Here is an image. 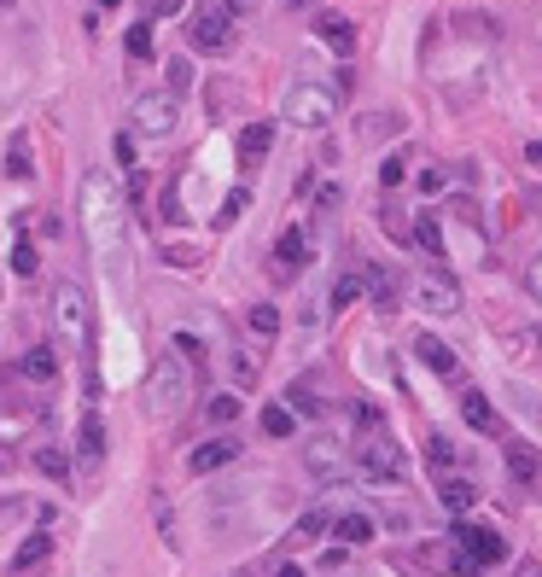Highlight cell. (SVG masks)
Returning a JSON list of instances; mask_svg holds the SVG:
<instances>
[{"mask_svg":"<svg viewBox=\"0 0 542 577\" xmlns=\"http://www.w3.org/2000/svg\"><path fill=\"white\" fill-rule=\"evenodd\" d=\"M76 222H82V239L88 251L123 269V228H129V210H123V193H117V175L111 170H88L82 175V199H76Z\"/></svg>","mask_w":542,"mask_h":577,"instance_id":"6da1fadb","label":"cell"},{"mask_svg":"<svg viewBox=\"0 0 542 577\" xmlns=\"http://www.w3.org/2000/svg\"><path fill=\"white\" fill-rule=\"evenodd\" d=\"M239 6L245 0H199L193 12H187V47L193 53H222L228 41H234V24H239Z\"/></svg>","mask_w":542,"mask_h":577,"instance_id":"7a4b0ae2","label":"cell"},{"mask_svg":"<svg viewBox=\"0 0 542 577\" xmlns=\"http://www.w3.org/2000/svg\"><path fill=\"white\" fill-rule=\"evenodd\" d=\"M187 391H193V379L181 368V356H158L152 368H146V414H158V420H170L175 408L187 403Z\"/></svg>","mask_w":542,"mask_h":577,"instance_id":"3957f363","label":"cell"},{"mask_svg":"<svg viewBox=\"0 0 542 577\" xmlns=\"http://www.w3.org/2000/svg\"><path fill=\"white\" fill-rule=\"evenodd\" d=\"M47 304H53V339L65 344V350H82L88 344V292L76 280H59Z\"/></svg>","mask_w":542,"mask_h":577,"instance_id":"277c9868","label":"cell"},{"mask_svg":"<svg viewBox=\"0 0 542 577\" xmlns=\"http://www.w3.org/2000/svg\"><path fill=\"white\" fill-rule=\"evenodd\" d=\"M286 123L292 129H327L333 117H339V94L333 88H321V82H298V88H286Z\"/></svg>","mask_w":542,"mask_h":577,"instance_id":"5b68a950","label":"cell"},{"mask_svg":"<svg viewBox=\"0 0 542 577\" xmlns=\"http://www.w3.org/2000/svg\"><path fill=\"white\" fill-rule=\"evenodd\" d=\"M356 467L368 478H385V484H397V478L408 473V461H403V443L397 438H385V432H373L362 449H356Z\"/></svg>","mask_w":542,"mask_h":577,"instance_id":"8992f818","label":"cell"},{"mask_svg":"<svg viewBox=\"0 0 542 577\" xmlns=\"http://www.w3.org/2000/svg\"><path fill=\"white\" fill-rule=\"evenodd\" d=\"M129 117H135V135H146V140H164V135L175 129V117H181V100H175L170 88H164V94H140Z\"/></svg>","mask_w":542,"mask_h":577,"instance_id":"52a82bcc","label":"cell"},{"mask_svg":"<svg viewBox=\"0 0 542 577\" xmlns=\"http://www.w3.org/2000/svg\"><path fill=\"white\" fill-rule=\"evenodd\" d=\"M455 543H461V554H467L473 566H502V560H508L502 531H490V525H461V531H455Z\"/></svg>","mask_w":542,"mask_h":577,"instance_id":"ba28073f","label":"cell"},{"mask_svg":"<svg viewBox=\"0 0 542 577\" xmlns=\"http://www.w3.org/2000/svg\"><path fill=\"white\" fill-rule=\"evenodd\" d=\"M414 304L426 309V315H438V321H449V315L461 309V286H455L449 274H426V280L414 286Z\"/></svg>","mask_w":542,"mask_h":577,"instance_id":"9c48e42d","label":"cell"},{"mask_svg":"<svg viewBox=\"0 0 542 577\" xmlns=\"http://www.w3.org/2000/svg\"><path fill=\"white\" fill-rule=\"evenodd\" d=\"M234 461H239V438H210L187 455V473L210 478V473H222V467H234Z\"/></svg>","mask_w":542,"mask_h":577,"instance_id":"30bf717a","label":"cell"},{"mask_svg":"<svg viewBox=\"0 0 542 577\" xmlns=\"http://www.w3.org/2000/svg\"><path fill=\"white\" fill-rule=\"evenodd\" d=\"M53 560V537L47 531H30L24 543L12 548V560H6V577H30V572H41Z\"/></svg>","mask_w":542,"mask_h":577,"instance_id":"8fae6325","label":"cell"},{"mask_svg":"<svg viewBox=\"0 0 542 577\" xmlns=\"http://www.w3.org/2000/svg\"><path fill=\"white\" fill-rule=\"evenodd\" d=\"M304 467H309V473H315V478H333V484H339V478L350 473V461H344V449H339V443H333V438L309 443V449H304Z\"/></svg>","mask_w":542,"mask_h":577,"instance_id":"7c38bea8","label":"cell"},{"mask_svg":"<svg viewBox=\"0 0 542 577\" xmlns=\"http://www.w3.org/2000/svg\"><path fill=\"white\" fill-rule=\"evenodd\" d=\"M76 455H82V467H100L105 461V420L88 408L82 414V426H76Z\"/></svg>","mask_w":542,"mask_h":577,"instance_id":"4fadbf2b","label":"cell"},{"mask_svg":"<svg viewBox=\"0 0 542 577\" xmlns=\"http://www.w3.org/2000/svg\"><path fill=\"white\" fill-rule=\"evenodd\" d=\"M309 263V239H304V228H286V234L274 239V269L280 274H298Z\"/></svg>","mask_w":542,"mask_h":577,"instance_id":"5bb4252c","label":"cell"},{"mask_svg":"<svg viewBox=\"0 0 542 577\" xmlns=\"http://www.w3.org/2000/svg\"><path fill=\"white\" fill-rule=\"evenodd\" d=\"M18 374L30 379V385H53V379H59V350H53V344H35V350H24Z\"/></svg>","mask_w":542,"mask_h":577,"instance_id":"9a60e30c","label":"cell"},{"mask_svg":"<svg viewBox=\"0 0 542 577\" xmlns=\"http://www.w3.org/2000/svg\"><path fill=\"white\" fill-rule=\"evenodd\" d=\"M461 420H467L473 432H484V438H496V432H502V420H496V408H490L484 391H467V397H461Z\"/></svg>","mask_w":542,"mask_h":577,"instance_id":"2e32d148","label":"cell"},{"mask_svg":"<svg viewBox=\"0 0 542 577\" xmlns=\"http://www.w3.org/2000/svg\"><path fill=\"white\" fill-rule=\"evenodd\" d=\"M414 356L432 368V374H443V379H455V350L443 339H432V333H414Z\"/></svg>","mask_w":542,"mask_h":577,"instance_id":"e0dca14e","label":"cell"},{"mask_svg":"<svg viewBox=\"0 0 542 577\" xmlns=\"http://www.w3.org/2000/svg\"><path fill=\"white\" fill-rule=\"evenodd\" d=\"M274 146V123H245L239 129V164H263Z\"/></svg>","mask_w":542,"mask_h":577,"instance_id":"ac0fdd59","label":"cell"},{"mask_svg":"<svg viewBox=\"0 0 542 577\" xmlns=\"http://www.w3.org/2000/svg\"><path fill=\"white\" fill-rule=\"evenodd\" d=\"M438 502H443L449 513H473V508H478V484H473V478H455V473H449V478L438 484Z\"/></svg>","mask_w":542,"mask_h":577,"instance_id":"d6986e66","label":"cell"},{"mask_svg":"<svg viewBox=\"0 0 542 577\" xmlns=\"http://www.w3.org/2000/svg\"><path fill=\"white\" fill-rule=\"evenodd\" d=\"M315 35H321L333 53H350V47H356V30H350V18H339V12H321V18H315Z\"/></svg>","mask_w":542,"mask_h":577,"instance_id":"ffe728a7","label":"cell"},{"mask_svg":"<svg viewBox=\"0 0 542 577\" xmlns=\"http://www.w3.org/2000/svg\"><path fill=\"white\" fill-rule=\"evenodd\" d=\"M414 239H420V251H426V257H449V239H443V222L438 216H432V210H420V222H414Z\"/></svg>","mask_w":542,"mask_h":577,"instance_id":"44dd1931","label":"cell"},{"mask_svg":"<svg viewBox=\"0 0 542 577\" xmlns=\"http://www.w3.org/2000/svg\"><path fill=\"white\" fill-rule=\"evenodd\" d=\"M333 537H339L344 548H362V543H373V519L368 513H339V519H333Z\"/></svg>","mask_w":542,"mask_h":577,"instance_id":"7402d4cb","label":"cell"},{"mask_svg":"<svg viewBox=\"0 0 542 577\" xmlns=\"http://www.w3.org/2000/svg\"><path fill=\"white\" fill-rule=\"evenodd\" d=\"M508 473L519 478V484H531V478H542V461L531 443H508Z\"/></svg>","mask_w":542,"mask_h":577,"instance_id":"603a6c76","label":"cell"},{"mask_svg":"<svg viewBox=\"0 0 542 577\" xmlns=\"http://www.w3.org/2000/svg\"><path fill=\"white\" fill-rule=\"evenodd\" d=\"M35 467L53 478V484H70V461H65V449H59V443H41V449H35Z\"/></svg>","mask_w":542,"mask_h":577,"instance_id":"cb8c5ba5","label":"cell"},{"mask_svg":"<svg viewBox=\"0 0 542 577\" xmlns=\"http://www.w3.org/2000/svg\"><path fill=\"white\" fill-rule=\"evenodd\" d=\"M292 432H298V414H292V408H280V403L263 408V438H292Z\"/></svg>","mask_w":542,"mask_h":577,"instance_id":"d4e9b609","label":"cell"},{"mask_svg":"<svg viewBox=\"0 0 542 577\" xmlns=\"http://www.w3.org/2000/svg\"><path fill=\"white\" fill-rule=\"evenodd\" d=\"M368 292H373V309H397V292H403V280H397L391 269H379V274L368 280Z\"/></svg>","mask_w":542,"mask_h":577,"instance_id":"484cf974","label":"cell"},{"mask_svg":"<svg viewBox=\"0 0 542 577\" xmlns=\"http://www.w3.org/2000/svg\"><path fill=\"white\" fill-rule=\"evenodd\" d=\"M321 531H333V513H327V508H309V513H298V525H292V537H298V543H315Z\"/></svg>","mask_w":542,"mask_h":577,"instance_id":"4316f807","label":"cell"},{"mask_svg":"<svg viewBox=\"0 0 542 577\" xmlns=\"http://www.w3.org/2000/svg\"><path fill=\"white\" fill-rule=\"evenodd\" d=\"M391 135H403V111H379V117L362 123V140H391Z\"/></svg>","mask_w":542,"mask_h":577,"instance_id":"83f0119b","label":"cell"},{"mask_svg":"<svg viewBox=\"0 0 542 577\" xmlns=\"http://www.w3.org/2000/svg\"><path fill=\"white\" fill-rule=\"evenodd\" d=\"M6 175H12V181H30V140L24 135H12V152H6Z\"/></svg>","mask_w":542,"mask_h":577,"instance_id":"f1b7e54d","label":"cell"},{"mask_svg":"<svg viewBox=\"0 0 542 577\" xmlns=\"http://www.w3.org/2000/svg\"><path fill=\"white\" fill-rule=\"evenodd\" d=\"M356 292H362V280H356V274H339V280L327 286V309H350L356 304Z\"/></svg>","mask_w":542,"mask_h":577,"instance_id":"f546056e","label":"cell"},{"mask_svg":"<svg viewBox=\"0 0 542 577\" xmlns=\"http://www.w3.org/2000/svg\"><path fill=\"white\" fill-rule=\"evenodd\" d=\"M204 420H210V426H228V420H239V397H228V391H216V397L204 403Z\"/></svg>","mask_w":542,"mask_h":577,"instance_id":"4dcf8cb0","label":"cell"},{"mask_svg":"<svg viewBox=\"0 0 542 577\" xmlns=\"http://www.w3.org/2000/svg\"><path fill=\"white\" fill-rule=\"evenodd\" d=\"M245 210H251V193H245V187H234V193L222 199V210H216V228H234Z\"/></svg>","mask_w":542,"mask_h":577,"instance_id":"1f68e13d","label":"cell"},{"mask_svg":"<svg viewBox=\"0 0 542 577\" xmlns=\"http://www.w3.org/2000/svg\"><path fill=\"white\" fill-rule=\"evenodd\" d=\"M245 321H251V333H257V339H274V333H280V309H274V304H257Z\"/></svg>","mask_w":542,"mask_h":577,"instance_id":"d6a6232c","label":"cell"},{"mask_svg":"<svg viewBox=\"0 0 542 577\" xmlns=\"http://www.w3.org/2000/svg\"><path fill=\"white\" fill-rule=\"evenodd\" d=\"M123 47H129V59H152V24H146V18H140V24H129Z\"/></svg>","mask_w":542,"mask_h":577,"instance_id":"836d02e7","label":"cell"},{"mask_svg":"<svg viewBox=\"0 0 542 577\" xmlns=\"http://www.w3.org/2000/svg\"><path fill=\"white\" fill-rule=\"evenodd\" d=\"M426 461H432L438 473H449V467H455V443L443 438V432H432V438H426Z\"/></svg>","mask_w":542,"mask_h":577,"instance_id":"e575fe53","label":"cell"},{"mask_svg":"<svg viewBox=\"0 0 542 577\" xmlns=\"http://www.w3.org/2000/svg\"><path fill=\"white\" fill-rule=\"evenodd\" d=\"M408 175V152H391V158H379V187H397Z\"/></svg>","mask_w":542,"mask_h":577,"instance_id":"d590c367","label":"cell"},{"mask_svg":"<svg viewBox=\"0 0 542 577\" xmlns=\"http://www.w3.org/2000/svg\"><path fill=\"white\" fill-rule=\"evenodd\" d=\"M35 263H41L35 245H30V239H18V245H12V274H35Z\"/></svg>","mask_w":542,"mask_h":577,"instance_id":"8d00e7d4","label":"cell"},{"mask_svg":"<svg viewBox=\"0 0 542 577\" xmlns=\"http://www.w3.org/2000/svg\"><path fill=\"white\" fill-rule=\"evenodd\" d=\"M175 356H187L193 368H204V344L193 339V333H175Z\"/></svg>","mask_w":542,"mask_h":577,"instance_id":"74e56055","label":"cell"},{"mask_svg":"<svg viewBox=\"0 0 542 577\" xmlns=\"http://www.w3.org/2000/svg\"><path fill=\"white\" fill-rule=\"evenodd\" d=\"M193 88V65L187 59H170V94H187Z\"/></svg>","mask_w":542,"mask_h":577,"instance_id":"f35d334b","label":"cell"},{"mask_svg":"<svg viewBox=\"0 0 542 577\" xmlns=\"http://www.w3.org/2000/svg\"><path fill=\"white\" fill-rule=\"evenodd\" d=\"M292 414H321V397L309 385H292Z\"/></svg>","mask_w":542,"mask_h":577,"instance_id":"ab89813d","label":"cell"},{"mask_svg":"<svg viewBox=\"0 0 542 577\" xmlns=\"http://www.w3.org/2000/svg\"><path fill=\"white\" fill-rule=\"evenodd\" d=\"M181 6H187V0H146V24H152V18H175Z\"/></svg>","mask_w":542,"mask_h":577,"instance_id":"60d3db41","label":"cell"},{"mask_svg":"<svg viewBox=\"0 0 542 577\" xmlns=\"http://www.w3.org/2000/svg\"><path fill=\"white\" fill-rule=\"evenodd\" d=\"M164 216H170V222H181V216H187V210H181V181H170V187H164Z\"/></svg>","mask_w":542,"mask_h":577,"instance_id":"b9f144b4","label":"cell"},{"mask_svg":"<svg viewBox=\"0 0 542 577\" xmlns=\"http://www.w3.org/2000/svg\"><path fill=\"white\" fill-rule=\"evenodd\" d=\"M525 292L542 304V257H531V269H525Z\"/></svg>","mask_w":542,"mask_h":577,"instance_id":"7bdbcfd3","label":"cell"},{"mask_svg":"<svg viewBox=\"0 0 542 577\" xmlns=\"http://www.w3.org/2000/svg\"><path fill=\"white\" fill-rule=\"evenodd\" d=\"M443 181H449L443 170H420V193H443Z\"/></svg>","mask_w":542,"mask_h":577,"instance_id":"ee69618b","label":"cell"},{"mask_svg":"<svg viewBox=\"0 0 542 577\" xmlns=\"http://www.w3.org/2000/svg\"><path fill=\"white\" fill-rule=\"evenodd\" d=\"M117 164H129V170H135V140H129V135H117Z\"/></svg>","mask_w":542,"mask_h":577,"instance_id":"f6af8a7d","label":"cell"},{"mask_svg":"<svg viewBox=\"0 0 542 577\" xmlns=\"http://www.w3.org/2000/svg\"><path fill=\"white\" fill-rule=\"evenodd\" d=\"M525 164H537V170H542V140H531V146H525Z\"/></svg>","mask_w":542,"mask_h":577,"instance_id":"bcb514c9","label":"cell"},{"mask_svg":"<svg viewBox=\"0 0 542 577\" xmlns=\"http://www.w3.org/2000/svg\"><path fill=\"white\" fill-rule=\"evenodd\" d=\"M274 577H304V572H298V566H280V572H274Z\"/></svg>","mask_w":542,"mask_h":577,"instance_id":"7dc6e473","label":"cell"},{"mask_svg":"<svg viewBox=\"0 0 542 577\" xmlns=\"http://www.w3.org/2000/svg\"><path fill=\"white\" fill-rule=\"evenodd\" d=\"M94 6H117V0H94Z\"/></svg>","mask_w":542,"mask_h":577,"instance_id":"c3c4849f","label":"cell"},{"mask_svg":"<svg viewBox=\"0 0 542 577\" xmlns=\"http://www.w3.org/2000/svg\"><path fill=\"white\" fill-rule=\"evenodd\" d=\"M537 339H542V333H537Z\"/></svg>","mask_w":542,"mask_h":577,"instance_id":"681fc988","label":"cell"},{"mask_svg":"<svg viewBox=\"0 0 542 577\" xmlns=\"http://www.w3.org/2000/svg\"><path fill=\"white\" fill-rule=\"evenodd\" d=\"M537 577H542V572H537Z\"/></svg>","mask_w":542,"mask_h":577,"instance_id":"f907efd6","label":"cell"}]
</instances>
